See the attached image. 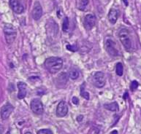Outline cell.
I'll return each mask as SVG.
<instances>
[{
    "label": "cell",
    "mask_w": 141,
    "mask_h": 134,
    "mask_svg": "<svg viewBox=\"0 0 141 134\" xmlns=\"http://www.w3.org/2000/svg\"><path fill=\"white\" fill-rule=\"evenodd\" d=\"M63 60L59 57H50L45 61V67L51 74H56L62 69Z\"/></svg>",
    "instance_id": "1"
},
{
    "label": "cell",
    "mask_w": 141,
    "mask_h": 134,
    "mask_svg": "<svg viewBox=\"0 0 141 134\" xmlns=\"http://www.w3.org/2000/svg\"><path fill=\"white\" fill-rule=\"evenodd\" d=\"M4 34L7 44H12L17 37V31L10 24H6L4 26Z\"/></svg>",
    "instance_id": "2"
},
{
    "label": "cell",
    "mask_w": 141,
    "mask_h": 134,
    "mask_svg": "<svg viewBox=\"0 0 141 134\" xmlns=\"http://www.w3.org/2000/svg\"><path fill=\"white\" fill-rule=\"evenodd\" d=\"M118 37H119V40L123 44L124 48L127 51H129L132 47V42H131L130 37H129V31L127 29H121L118 33Z\"/></svg>",
    "instance_id": "3"
},
{
    "label": "cell",
    "mask_w": 141,
    "mask_h": 134,
    "mask_svg": "<svg viewBox=\"0 0 141 134\" xmlns=\"http://www.w3.org/2000/svg\"><path fill=\"white\" fill-rule=\"evenodd\" d=\"M92 82L95 87L98 88L104 87L105 85V74L102 71H97L94 74L92 78Z\"/></svg>",
    "instance_id": "4"
},
{
    "label": "cell",
    "mask_w": 141,
    "mask_h": 134,
    "mask_svg": "<svg viewBox=\"0 0 141 134\" xmlns=\"http://www.w3.org/2000/svg\"><path fill=\"white\" fill-rule=\"evenodd\" d=\"M105 49L107 53L111 56L116 57L118 55V51L116 47V42L112 40H110V39L107 40L105 42Z\"/></svg>",
    "instance_id": "5"
},
{
    "label": "cell",
    "mask_w": 141,
    "mask_h": 134,
    "mask_svg": "<svg viewBox=\"0 0 141 134\" xmlns=\"http://www.w3.org/2000/svg\"><path fill=\"white\" fill-rule=\"evenodd\" d=\"M96 24V16L93 14L86 15L83 20V26L87 31L92 29Z\"/></svg>",
    "instance_id": "6"
},
{
    "label": "cell",
    "mask_w": 141,
    "mask_h": 134,
    "mask_svg": "<svg viewBox=\"0 0 141 134\" xmlns=\"http://www.w3.org/2000/svg\"><path fill=\"white\" fill-rule=\"evenodd\" d=\"M31 109L32 111L37 114H41L43 112V105L42 104L41 100L38 98H35L31 101Z\"/></svg>",
    "instance_id": "7"
},
{
    "label": "cell",
    "mask_w": 141,
    "mask_h": 134,
    "mask_svg": "<svg viewBox=\"0 0 141 134\" xmlns=\"http://www.w3.org/2000/svg\"><path fill=\"white\" fill-rule=\"evenodd\" d=\"M68 113V107L64 101H61L56 108V116L58 117H64Z\"/></svg>",
    "instance_id": "8"
},
{
    "label": "cell",
    "mask_w": 141,
    "mask_h": 134,
    "mask_svg": "<svg viewBox=\"0 0 141 134\" xmlns=\"http://www.w3.org/2000/svg\"><path fill=\"white\" fill-rule=\"evenodd\" d=\"M32 18L35 20H38L42 15V7L39 2H36L34 4L33 10L31 12Z\"/></svg>",
    "instance_id": "9"
},
{
    "label": "cell",
    "mask_w": 141,
    "mask_h": 134,
    "mask_svg": "<svg viewBox=\"0 0 141 134\" xmlns=\"http://www.w3.org/2000/svg\"><path fill=\"white\" fill-rule=\"evenodd\" d=\"M14 107L10 103L4 104L1 109V117L2 120H7L13 112Z\"/></svg>",
    "instance_id": "10"
},
{
    "label": "cell",
    "mask_w": 141,
    "mask_h": 134,
    "mask_svg": "<svg viewBox=\"0 0 141 134\" xmlns=\"http://www.w3.org/2000/svg\"><path fill=\"white\" fill-rule=\"evenodd\" d=\"M10 5L13 11L15 13L21 14L24 11L23 4L18 0H10Z\"/></svg>",
    "instance_id": "11"
},
{
    "label": "cell",
    "mask_w": 141,
    "mask_h": 134,
    "mask_svg": "<svg viewBox=\"0 0 141 134\" xmlns=\"http://www.w3.org/2000/svg\"><path fill=\"white\" fill-rule=\"evenodd\" d=\"M18 98L23 99L26 96L27 92V85L26 84L23 82H18Z\"/></svg>",
    "instance_id": "12"
},
{
    "label": "cell",
    "mask_w": 141,
    "mask_h": 134,
    "mask_svg": "<svg viewBox=\"0 0 141 134\" xmlns=\"http://www.w3.org/2000/svg\"><path fill=\"white\" fill-rule=\"evenodd\" d=\"M119 16V11L116 9L112 8L110 9L108 13V20L110 24H115L118 20V18Z\"/></svg>",
    "instance_id": "13"
},
{
    "label": "cell",
    "mask_w": 141,
    "mask_h": 134,
    "mask_svg": "<svg viewBox=\"0 0 141 134\" xmlns=\"http://www.w3.org/2000/svg\"><path fill=\"white\" fill-rule=\"evenodd\" d=\"M68 81V75L65 72H62L56 78V85H65Z\"/></svg>",
    "instance_id": "14"
},
{
    "label": "cell",
    "mask_w": 141,
    "mask_h": 134,
    "mask_svg": "<svg viewBox=\"0 0 141 134\" xmlns=\"http://www.w3.org/2000/svg\"><path fill=\"white\" fill-rule=\"evenodd\" d=\"M104 107L106 109L111 111H116L118 110V104H117V102H113L110 104H105Z\"/></svg>",
    "instance_id": "15"
},
{
    "label": "cell",
    "mask_w": 141,
    "mask_h": 134,
    "mask_svg": "<svg viewBox=\"0 0 141 134\" xmlns=\"http://www.w3.org/2000/svg\"><path fill=\"white\" fill-rule=\"evenodd\" d=\"M69 77L72 80H76L79 77V72L76 69H71L69 71Z\"/></svg>",
    "instance_id": "16"
},
{
    "label": "cell",
    "mask_w": 141,
    "mask_h": 134,
    "mask_svg": "<svg viewBox=\"0 0 141 134\" xmlns=\"http://www.w3.org/2000/svg\"><path fill=\"white\" fill-rule=\"evenodd\" d=\"M69 18L67 17H65L63 20V24H62V30L64 32H67L69 29Z\"/></svg>",
    "instance_id": "17"
},
{
    "label": "cell",
    "mask_w": 141,
    "mask_h": 134,
    "mask_svg": "<svg viewBox=\"0 0 141 134\" xmlns=\"http://www.w3.org/2000/svg\"><path fill=\"white\" fill-rule=\"evenodd\" d=\"M89 3V0H80L79 6H78V9L80 10H82V11H85Z\"/></svg>",
    "instance_id": "18"
},
{
    "label": "cell",
    "mask_w": 141,
    "mask_h": 134,
    "mask_svg": "<svg viewBox=\"0 0 141 134\" xmlns=\"http://www.w3.org/2000/svg\"><path fill=\"white\" fill-rule=\"evenodd\" d=\"M124 73V67L121 63H118L116 64V74L118 76H122Z\"/></svg>",
    "instance_id": "19"
},
{
    "label": "cell",
    "mask_w": 141,
    "mask_h": 134,
    "mask_svg": "<svg viewBox=\"0 0 141 134\" xmlns=\"http://www.w3.org/2000/svg\"><path fill=\"white\" fill-rule=\"evenodd\" d=\"M84 84H83L82 86L80 87V96L83 97L86 100H89V93H88V92H86L84 90V85H83Z\"/></svg>",
    "instance_id": "20"
},
{
    "label": "cell",
    "mask_w": 141,
    "mask_h": 134,
    "mask_svg": "<svg viewBox=\"0 0 141 134\" xmlns=\"http://www.w3.org/2000/svg\"><path fill=\"white\" fill-rule=\"evenodd\" d=\"M37 134H53V132L50 129H41L37 131Z\"/></svg>",
    "instance_id": "21"
},
{
    "label": "cell",
    "mask_w": 141,
    "mask_h": 134,
    "mask_svg": "<svg viewBox=\"0 0 141 134\" xmlns=\"http://www.w3.org/2000/svg\"><path fill=\"white\" fill-rule=\"evenodd\" d=\"M138 85H139V84H138V82H137V81H133L132 83H131V85H130V89L131 91H134V90H136L137 88L138 87Z\"/></svg>",
    "instance_id": "22"
},
{
    "label": "cell",
    "mask_w": 141,
    "mask_h": 134,
    "mask_svg": "<svg viewBox=\"0 0 141 134\" xmlns=\"http://www.w3.org/2000/svg\"><path fill=\"white\" fill-rule=\"evenodd\" d=\"M66 47H67L69 50H70V51H72V52H75V51L78 50V46H77V45H70V44H67Z\"/></svg>",
    "instance_id": "23"
},
{
    "label": "cell",
    "mask_w": 141,
    "mask_h": 134,
    "mask_svg": "<svg viewBox=\"0 0 141 134\" xmlns=\"http://www.w3.org/2000/svg\"><path fill=\"white\" fill-rule=\"evenodd\" d=\"M72 102H73V104H74L78 105V104H79V99L77 97H75V96H74V97L72 98Z\"/></svg>",
    "instance_id": "24"
},
{
    "label": "cell",
    "mask_w": 141,
    "mask_h": 134,
    "mask_svg": "<svg viewBox=\"0 0 141 134\" xmlns=\"http://www.w3.org/2000/svg\"><path fill=\"white\" fill-rule=\"evenodd\" d=\"M81 119H83V116H78V117H77V120H78L79 122H80V121L82 120Z\"/></svg>",
    "instance_id": "25"
},
{
    "label": "cell",
    "mask_w": 141,
    "mask_h": 134,
    "mask_svg": "<svg viewBox=\"0 0 141 134\" xmlns=\"http://www.w3.org/2000/svg\"><path fill=\"white\" fill-rule=\"evenodd\" d=\"M128 97V93H125V94H124V99H126V98H127Z\"/></svg>",
    "instance_id": "26"
},
{
    "label": "cell",
    "mask_w": 141,
    "mask_h": 134,
    "mask_svg": "<svg viewBox=\"0 0 141 134\" xmlns=\"http://www.w3.org/2000/svg\"><path fill=\"white\" fill-rule=\"evenodd\" d=\"M110 134H118V131H112V132L110 133Z\"/></svg>",
    "instance_id": "27"
},
{
    "label": "cell",
    "mask_w": 141,
    "mask_h": 134,
    "mask_svg": "<svg viewBox=\"0 0 141 134\" xmlns=\"http://www.w3.org/2000/svg\"><path fill=\"white\" fill-rule=\"evenodd\" d=\"M2 130H3L2 127H1V126H0V134L2 133Z\"/></svg>",
    "instance_id": "28"
},
{
    "label": "cell",
    "mask_w": 141,
    "mask_h": 134,
    "mask_svg": "<svg viewBox=\"0 0 141 134\" xmlns=\"http://www.w3.org/2000/svg\"><path fill=\"white\" fill-rule=\"evenodd\" d=\"M124 2H125V4H126V5H127H127H128V2H127V0H124Z\"/></svg>",
    "instance_id": "29"
},
{
    "label": "cell",
    "mask_w": 141,
    "mask_h": 134,
    "mask_svg": "<svg viewBox=\"0 0 141 134\" xmlns=\"http://www.w3.org/2000/svg\"><path fill=\"white\" fill-rule=\"evenodd\" d=\"M25 134H31V133H29V132H27V133H26Z\"/></svg>",
    "instance_id": "30"
},
{
    "label": "cell",
    "mask_w": 141,
    "mask_h": 134,
    "mask_svg": "<svg viewBox=\"0 0 141 134\" xmlns=\"http://www.w3.org/2000/svg\"><path fill=\"white\" fill-rule=\"evenodd\" d=\"M6 134H10V131H8Z\"/></svg>",
    "instance_id": "31"
}]
</instances>
